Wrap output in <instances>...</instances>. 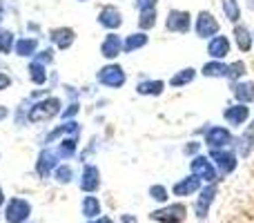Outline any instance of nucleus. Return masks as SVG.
Instances as JSON below:
<instances>
[{"mask_svg":"<svg viewBox=\"0 0 254 223\" xmlns=\"http://www.w3.org/2000/svg\"><path fill=\"white\" fill-rule=\"evenodd\" d=\"M63 112V101L58 96H47V98H40L36 101L34 105L29 107L27 112V121L29 123H45V121H52L54 116Z\"/></svg>","mask_w":254,"mask_h":223,"instance_id":"1","label":"nucleus"},{"mask_svg":"<svg viewBox=\"0 0 254 223\" xmlns=\"http://www.w3.org/2000/svg\"><path fill=\"white\" fill-rule=\"evenodd\" d=\"M31 217V203L27 199L11 197L4 203V221L7 223H27Z\"/></svg>","mask_w":254,"mask_h":223,"instance_id":"2","label":"nucleus"},{"mask_svg":"<svg viewBox=\"0 0 254 223\" xmlns=\"http://www.w3.org/2000/svg\"><path fill=\"white\" fill-rule=\"evenodd\" d=\"M96 80L103 85V87H110V89H119L127 83V74L125 70L119 65V63H110V65L101 67L96 74Z\"/></svg>","mask_w":254,"mask_h":223,"instance_id":"3","label":"nucleus"},{"mask_svg":"<svg viewBox=\"0 0 254 223\" xmlns=\"http://www.w3.org/2000/svg\"><path fill=\"white\" fill-rule=\"evenodd\" d=\"M190 170H192V174H196L205 185L219 181V170H216V165L212 163L210 156L196 154V156L192 158V163H190Z\"/></svg>","mask_w":254,"mask_h":223,"instance_id":"4","label":"nucleus"},{"mask_svg":"<svg viewBox=\"0 0 254 223\" xmlns=\"http://www.w3.org/2000/svg\"><path fill=\"white\" fill-rule=\"evenodd\" d=\"M149 219L156 223H183L188 219V208L183 203H170L165 208H158L149 215Z\"/></svg>","mask_w":254,"mask_h":223,"instance_id":"5","label":"nucleus"},{"mask_svg":"<svg viewBox=\"0 0 254 223\" xmlns=\"http://www.w3.org/2000/svg\"><path fill=\"white\" fill-rule=\"evenodd\" d=\"M203 143L210 149H221V148H230L234 143V136L228 127L223 125H212L205 130V136H203Z\"/></svg>","mask_w":254,"mask_h":223,"instance_id":"6","label":"nucleus"},{"mask_svg":"<svg viewBox=\"0 0 254 223\" xmlns=\"http://www.w3.org/2000/svg\"><path fill=\"white\" fill-rule=\"evenodd\" d=\"M210 158H212V163H214V165H216V170H219V174H223V176L232 174V172L237 170V165H239V161H237V154H234L230 148L210 149Z\"/></svg>","mask_w":254,"mask_h":223,"instance_id":"7","label":"nucleus"},{"mask_svg":"<svg viewBox=\"0 0 254 223\" xmlns=\"http://www.w3.org/2000/svg\"><path fill=\"white\" fill-rule=\"evenodd\" d=\"M165 27L172 34H190V29H192V13L185 11V9H170Z\"/></svg>","mask_w":254,"mask_h":223,"instance_id":"8","label":"nucleus"},{"mask_svg":"<svg viewBox=\"0 0 254 223\" xmlns=\"http://www.w3.org/2000/svg\"><path fill=\"white\" fill-rule=\"evenodd\" d=\"M61 156H58L56 149L52 148H43L38 154V161H36V172H38L40 179H49V176L54 174V170H56L58 165H61Z\"/></svg>","mask_w":254,"mask_h":223,"instance_id":"9","label":"nucleus"},{"mask_svg":"<svg viewBox=\"0 0 254 223\" xmlns=\"http://www.w3.org/2000/svg\"><path fill=\"white\" fill-rule=\"evenodd\" d=\"M219 20H216L214 16H212L210 11H201L196 16V25H194V31H196L198 38H214V36H219Z\"/></svg>","mask_w":254,"mask_h":223,"instance_id":"10","label":"nucleus"},{"mask_svg":"<svg viewBox=\"0 0 254 223\" xmlns=\"http://www.w3.org/2000/svg\"><path fill=\"white\" fill-rule=\"evenodd\" d=\"M216 192H219V188H216V183H207L205 188L198 190V199H196V206H194V212H196V219H205L207 212H210L212 203H214V197Z\"/></svg>","mask_w":254,"mask_h":223,"instance_id":"11","label":"nucleus"},{"mask_svg":"<svg viewBox=\"0 0 254 223\" xmlns=\"http://www.w3.org/2000/svg\"><path fill=\"white\" fill-rule=\"evenodd\" d=\"M250 107L246 105V103H234V105L225 107L223 110V118L228 125L232 127H243L248 123V118H250Z\"/></svg>","mask_w":254,"mask_h":223,"instance_id":"12","label":"nucleus"},{"mask_svg":"<svg viewBox=\"0 0 254 223\" xmlns=\"http://www.w3.org/2000/svg\"><path fill=\"white\" fill-rule=\"evenodd\" d=\"M98 25L105 27V29H110V31L119 29V27L123 25V13H121V9L114 7V4L103 7L101 11H98Z\"/></svg>","mask_w":254,"mask_h":223,"instance_id":"13","label":"nucleus"},{"mask_svg":"<svg viewBox=\"0 0 254 223\" xmlns=\"http://www.w3.org/2000/svg\"><path fill=\"white\" fill-rule=\"evenodd\" d=\"M201 188H203V181L198 179L196 174H190L172 185V194H174V197H192V194H196Z\"/></svg>","mask_w":254,"mask_h":223,"instance_id":"14","label":"nucleus"},{"mask_svg":"<svg viewBox=\"0 0 254 223\" xmlns=\"http://www.w3.org/2000/svg\"><path fill=\"white\" fill-rule=\"evenodd\" d=\"M98 188H101V170L92 163H87L83 167V174H80V190L87 194H94Z\"/></svg>","mask_w":254,"mask_h":223,"instance_id":"15","label":"nucleus"},{"mask_svg":"<svg viewBox=\"0 0 254 223\" xmlns=\"http://www.w3.org/2000/svg\"><path fill=\"white\" fill-rule=\"evenodd\" d=\"M121 54H123V38L119 34H114V31H110L105 36V40L101 43V56L107 58V61H114Z\"/></svg>","mask_w":254,"mask_h":223,"instance_id":"16","label":"nucleus"},{"mask_svg":"<svg viewBox=\"0 0 254 223\" xmlns=\"http://www.w3.org/2000/svg\"><path fill=\"white\" fill-rule=\"evenodd\" d=\"M49 38H52V43L56 45L61 52H65V49H69L71 45H74L76 31L71 29V27H56V29L49 31Z\"/></svg>","mask_w":254,"mask_h":223,"instance_id":"17","label":"nucleus"},{"mask_svg":"<svg viewBox=\"0 0 254 223\" xmlns=\"http://www.w3.org/2000/svg\"><path fill=\"white\" fill-rule=\"evenodd\" d=\"M207 54L212 56V61H223L230 54V40L228 36H214L207 43Z\"/></svg>","mask_w":254,"mask_h":223,"instance_id":"18","label":"nucleus"},{"mask_svg":"<svg viewBox=\"0 0 254 223\" xmlns=\"http://www.w3.org/2000/svg\"><path fill=\"white\" fill-rule=\"evenodd\" d=\"M232 94L237 98V103L250 105L254 101V83L252 80H237V83H232Z\"/></svg>","mask_w":254,"mask_h":223,"instance_id":"19","label":"nucleus"},{"mask_svg":"<svg viewBox=\"0 0 254 223\" xmlns=\"http://www.w3.org/2000/svg\"><path fill=\"white\" fill-rule=\"evenodd\" d=\"M80 127L76 121H63V125H58L56 130H52L47 136H45V143H54L58 139H65V136H71V134H78Z\"/></svg>","mask_w":254,"mask_h":223,"instance_id":"20","label":"nucleus"},{"mask_svg":"<svg viewBox=\"0 0 254 223\" xmlns=\"http://www.w3.org/2000/svg\"><path fill=\"white\" fill-rule=\"evenodd\" d=\"M234 43H237L239 52L248 54V52H250V49H252L254 34H252L250 29H248L246 25H239V22H237V27H234Z\"/></svg>","mask_w":254,"mask_h":223,"instance_id":"21","label":"nucleus"},{"mask_svg":"<svg viewBox=\"0 0 254 223\" xmlns=\"http://www.w3.org/2000/svg\"><path fill=\"white\" fill-rule=\"evenodd\" d=\"M237 149L243 158H248L254 149V121L243 130V134L237 139Z\"/></svg>","mask_w":254,"mask_h":223,"instance_id":"22","label":"nucleus"},{"mask_svg":"<svg viewBox=\"0 0 254 223\" xmlns=\"http://www.w3.org/2000/svg\"><path fill=\"white\" fill-rule=\"evenodd\" d=\"M80 210H83V217H85V219H98V217L103 215L101 199L94 197V194H87V197H83Z\"/></svg>","mask_w":254,"mask_h":223,"instance_id":"23","label":"nucleus"},{"mask_svg":"<svg viewBox=\"0 0 254 223\" xmlns=\"http://www.w3.org/2000/svg\"><path fill=\"white\" fill-rule=\"evenodd\" d=\"M201 74L205 78H228V65L223 61H210L201 67Z\"/></svg>","mask_w":254,"mask_h":223,"instance_id":"24","label":"nucleus"},{"mask_svg":"<svg viewBox=\"0 0 254 223\" xmlns=\"http://www.w3.org/2000/svg\"><path fill=\"white\" fill-rule=\"evenodd\" d=\"M13 52H16V56L20 58H34L36 52H38V38H20L16 40V47H13Z\"/></svg>","mask_w":254,"mask_h":223,"instance_id":"25","label":"nucleus"},{"mask_svg":"<svg viewBox=\"0 0 254 223\" xmlns=\"http://www.w3.org/2000/svg\"><path fill=\"white\" fill-rule=\"evenodd\" d=\"M76 148H78V134H71V136H65V139L58 143L56 152H58V156L61 158L69 161V158L76 154Z\"/></svg>","mask_w":254,"mask_h":223,"instance_id":"26","label":"nucleus"},{"mask_svg":"<svg viewBox=\"0 0 254 223\" xmlns=\"http://www.w3.org/2000/svg\"><path fill=\"white\" fill-rule=\"evenodd\" d=\"M147 34L145 31H136V34H129V36H125V40H123V52L125 54H131V52H136V49H143L145 45H147Z\"/></svg>","mask_w":254,"mask_h":223,"instance_id":"27","label":"nucleus"},{"mask_svg":"<svg viewBox=\"0 0 254 223\" xmlns=\"http://www.w3.org/2000/svg\"><path fill=\"white\" fill-rule=\"evenodd\" d=\"M163 89H165V83L163 80H143V83L136 85V94L140 96H161Z\"/></svg>","mask_w":254,"mask_h":223,"instance_id":"28","label":"nucleus"},{"mask_svg":"<svg viewBox=\"0 0 254 223\" xmlns=\"http://www.w3.org/2000/svg\"><path fill=\"white\" fill-rule=\"evenodd\" d=\"M27 76H29V80L34 85H45L47 83V65H43L38 61H31L29 67H27Z\"/></svg>","mask_w":254,"mask_h":223,"instance_id":"29","label":"nucleus"},{"mask_svg":"<svg viewBox=\"0 0 254 223\" xmlns=\"http://www.w3.org/2000/svg\"><path fill=\"white\" fill-rule=\"evenodd\" d=\"M194 78H196V70H194V67H183V70H179L170 78V85L172 87H185V85H190Z\"/></svg>","mask_w":254,"mask_h":223,"instance_id":"30","label":"nucleus"},{"mask_svg":"<svg viewBox=\"0 0 254 223\" xmlns=\"http://www.w3.org/2000/svg\"><path fill=\"white\" fill-rule=\"evenodd\" d=\"M221 7H223V13L230 22L237 25L241 20V4H239V0H221Z\"/></svg>","mask_w":254,"mask_h":223,"instance_id":"31","label":"nucleus"},{"mask_svg":"<svg viewBox=\"0 0 254 223\" xmlns=\"http://www.w3.org/2000/svg\"><path fill=\"white\" fill-rule=\"evenodd\" d=\"M13 47H16V34L11 29L0 27V54H11Z\"/></svg>","mask_w":254,"mask_h":223,"instance_id":"32","label":"nucleus"},{"mask_svg":"<svg viewBox=\"0 0 254 223\" xmlns=\"http://www.w3.org/2000/svg\"><path fill=\"white\" fill-rule=\"evenodd\" d=\"M138 27H140V31L154 29V27H156V9H145V11H140Z\"/></svg>","mask_w":254,"mask_h":223,"instance_id":"33","label":"nucleus"},{"mask_svg":"<svg viewBox=\"0 0 254 223\" xmlns=\"http://www.w3.org/2000/svg\"><path fill=\"white\" fill-rule=\"evenodd\" d=\"M246 63L243 61H234L228 65V78L232 80V83H237V80H243V76H246Z\"/></svg>","mask_w":254,"mask_h":223,"instance_id":"34","label":"nucleus"},{"mask_svg":"<svg viewBox=\"0 0 254 223\" xmlns=\"http://www.w3.org/2000/svg\"><path fill=\"white\" fill-rule=\"evenodd\" d=\"M54 179H56V183H61V185L71 183V179H74V170H71V165H58L56 170H54Z\"/></svg>","mask_w":254,"mask_h":223,"instance_id":"35","label":"nucleus"},{"mask_svg":"<svg viewBox=\"0 0 254 223\" xmlns=\"http://www.w3.org/2000/svg\"><path fill=\"white\" fill-rule=\"evenodd\" d=\"M149 197L154 199V201H158V203H165L167 201V197H170V192H167V188L165 185H152L149 188Z\"/></svg>","mask_w":254,"mask_h":223,"instance_id":"36","label":"nucleus"},{"mask_svg":"<svg viewBox=\"0 0 254 223\" xmlns=\"http://www.w3.org/2000/svg\"><path fill=\"white\" fill-rule=\"evenodd\" d=\"M34 61L43 63V65H49V63L54 61V49H43V52H36Z\"/></svg>","mask_w":254,"mask_h":223,"instance_id":"37","label":"nucleus"},{"mask_svg":"<svg viewBox=\"0 0 254 223\" xmlns=\"http://www.w3.org/2000/svg\"><path fill=\"white\" fill-rule=\"evenodd\" d=\"M78 103H69V105H67V110H63L61 112V118H63V121H71V118H74L76 116V114H78Z\"/></svg>","mask_w":254,"mask_h":223,"instance_id":"38","label":"nucleus"},{"mask_svg":"<svg viewBox=\"0 0 254 223\" xmlns=\"http://www.w3.org/2000/svg\"><path fill=\"white\" fill-rule=\"evenodd\" d=\"M156 2L158 0H134V7L138 11H145V9H156Z\"/></svg>","mask_w":254,"mask_h":223,"instance_id":"39","label":"nucleus"},{"mask_svg":"<svg viewBox=\"0 0 254 223\" xmlns=\"http://www.w3.org/2000/svg\"><path fill=\"white\" fill-rule=\"evenodd\" d=\"M198 149H201V143H198V141H190V143L183 148V152L188 154V156H190V154H192V156H196Z\"/></svg>","mask_w":254,"mask_h":223,"instance_id":"40","label":"nucleus"},{"mask_svg":"<svg viewBox=\"0 0 254 223\" xmlns=\"http://www.w3.org/2000/svg\"><path fill=\"white\" fill-rule=\"evenodd\" d=\"M9 85H11V76L4 74V72H0V92H4Z\"/></svg>","mask_w":254,"mask_h":223,"instance_id":"41","label":"nucleus"},{"mask_svg":"<svg viewBox=\"0 0 254 223\" xmlns=\"http://www.w3.org/2000/svg\"><path fill=\"white\" fill-rule=\"evenodd\" d=\"M87 223H114V219H112V217L101 215V217H98V219H89Z\"/></svg>","mask_w":254,"mask_h":223,"instance_id":"42","label":"nucleus"},{"mask_svg":"<svg viewBox=\"0 0 254 223\" xmlns=\"http://www.w3.org/2000/svg\"><path fill=\"white\" fill-rule=\"evenodd\" d=\"M121 223H138L134 215H121Z\"/></svg>","mask_w":254,"mask_h":223,"instance_id":"43","label":"nucleus"},{"mask_svg":"<svg viewBox=\"0 0 254 223\" xmlns=\"http://www.w3.org/2000/svg\"><path fill=\"white\" fill-rule=\"evenodd\" d=\"M246 4H248V9H252L254 11V0H246Z\"/></svg>","mask_w":254,"mask_h":223,"instance_id":"44","label":"nucleus"},{"mask_svg":"<svg viewBox=\"0 0 254 223\" xmlns=\"http://www.w3.org/2000/svg\"><path fill=\"white\" fill-rule=\"evenodd\" d=\"M4 203V194H2V188H0V206Z\"/></svg>","mask_w":254,"mask_h":223,"instance_id":"45","label":"nucleus"},{"mask_svg":"<svg viewBox=\"0 0 254 223\" xmlns=\"http://www.w3.org/2000/svg\"><path fill=\"white\" fill-rule=\"evenodd\" d=\"M2 18H4V7L0 4V20H2Z\"/></svg>","mask_w":254,"mask_h":223,"instance_id":"46","label":"nucleus"},{"mask_svg":"<svg viewBox=\"0 0 254 223\" xmlns=\"http://www.w3.org/2000/svg\"><path fill=\"white\" fill-rule=\"evenodd\" d=\"M4 114H7V110H2V107H0V118H4Z\"/></svg>","mask_w":254,"mask_h":223,"instance_id":"47","label":"nucleus"},{"mask_svg":"<svg viewBox=\"0 0 254 223\" xmlns=\"http://www.w3.org/2000/svg\"><path fill=\"white\" fill-rule=\"evenodd\" d=\"M78 2H87V0H78Z\"/></svg>","mask_w":254,"mask_h":223,"instance_id":"48","label":"nucleus"}]
</instances>
